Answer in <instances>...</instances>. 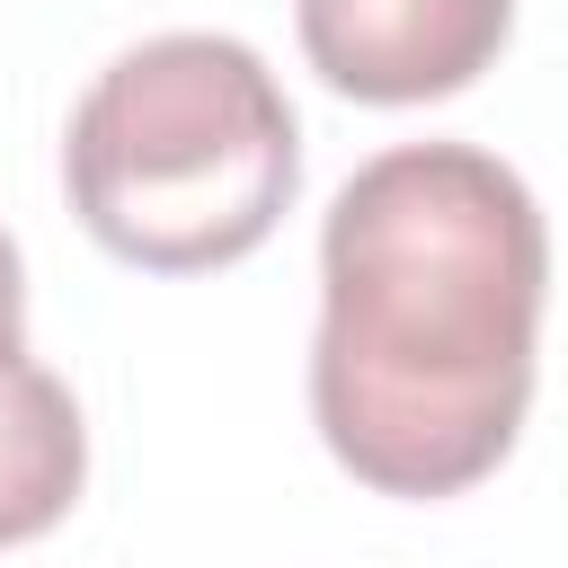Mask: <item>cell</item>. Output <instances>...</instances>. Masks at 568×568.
Wrapping results in <instances>:
<instances>
[{"label": "cell", "instance_id": "cell-1", "mask_svg": "<svg viewBox=\"0 0 568 568\" xmlns=\"http://www.w3.org/2000/svg\"><path fill=\"white\" fill-rule=\"evenodd\" d=\"M550 231L479 142L364 160L320 231L311 417L337 470L382 497L479 488L532 408Z\"/></svg>", "mask_w": 568, "mask_h": 568}, {"label": "cell", "instance_id": "cell-2", "mask_svg": "<svg viewBox=\"0 0 568 568\" xmlns=\"http://www.w3.org/2000/svg\"><path fill=\"white\" fill-rule=\"evenodd\" d=\"M80 231L142 275L240 266L302 186V124L240 36H151L115 53L62 133Z\"/></svg>", "mask_w": 568, "mask_h": 568}, {"label": "cell", "instance_id": "cell-3", "mask_svg": "<svg viewBox=\"0 0 568 568\" xmlns=\"http://www.w3.org/2000/svg\"><path fill=\"white\" fill-rule=\"evenodd\" d=\"M311 71L355 106H426L470 89L515 27V0H293Z\"/></svg>", "mask_w": 568, "mask_h": 568}, {"label": "cell", "instance_id": "cell-4", "mask_svg": "<svg viewBox=\"0 0 568 568\" xmlns=\"http://www.w3.org/2000/svg\"><path fill=\"white\" fill-rule=\"evenodd\" d=\"M89 479V426L80 399L44 364H0V550L53 532Z\"/></svg>", "mask_w": 568, "mask_h": 568}, {"label": "cell", "instance_id": "cell-5", "mask_svg": "<svg viewBox=\"0 0 568 568\" xmlns=\"http://www.w3.org/2000/svg\"><path fill=\"white\" fill-rule=\"evenodd\" d=\"M27 355V266H18V240L0 231V364Z\"/></svg>", "mask_w": 568, "mask_h": 568}]
</instances>
